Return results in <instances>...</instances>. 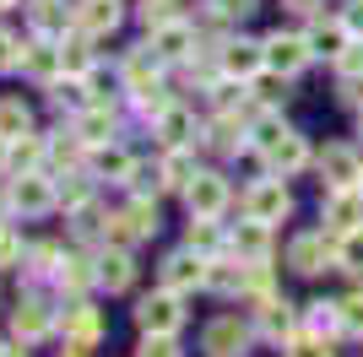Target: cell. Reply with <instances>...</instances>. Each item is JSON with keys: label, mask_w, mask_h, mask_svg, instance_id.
<instances>
[{"label": "cell", "mask_w": 363, "mask_h": 357, "mask_svg": "<svg viewBox=\"0 0 363 357\" xmlns=\"http://www.w3.org/2000/svg\"><path fill=\"white\" fill-rule=\"evenodd\" d=\"M136 325H141V336H174V330L184 325L179 293H174V287H163V293L141 298V309H136Z\"/></svg>", "instance_id": "obj_1"}, {"label": "cell", "mask_w": 363, "mask_h": 357, "mask_svg": "<svg viewBox=\"0 0 363 357\" xmlns=\"http://www.w3.org/2000/svg\"><path fill=\"white\" fill-rule=\"evenodd\" d=\"M157 233V206L152 200H136V206H125L120 217H108V238L120 244V249H130L136 238H152Z\"/></svg>", "instance_id": "obj_2"}, {"label": "cell", "mask_w": 363, "mask_h": 357, "mask_svg": "<svg viewBox=\"0 0 363 357\" xmlns=\"http://www.w3.org/2000/svg\"><path fill=\"white\" fill-rule=\"evenodd\" d=\"M352 227H363V184L325 195V233L342 238V233H352Z\"/></svg>", "instance_id": "obj_3"}, {"label": "cell", "mask_w": 363, "mask_h": 357, "mask_svg": "<svg viewBox=\"0 0 363 357\" xmlns=\"http://www.w3.org/2000/svg\"><path fill=\"white\" fill-rule=\"evenodd\" d=\"M250 341H255V330L244 325V319H233V314H223V319L206 325V352L212 357H244Z\"/></svg>", "instance_id": "obj_4"}, {"label": "cell", "mask_w": 363, "mask_h": 357, "mask_svg": "<svg viewBox=\"0 0 363 357\" xmlns=\"http://www.w3.org/2000/svg\"><path fill=\"white\" fill-rule=\"evenodd\" d=\"M309 55H325V60H342L352 44V28H347V16H315L309 22Z\"/></svg>", "instance_id": "obj_5"}, {"label": "cell", "mask_w": 363, "mask_h": 357, "mask_svg": "<svg viewBox=\"0 0 363 357\" xmlns=\"http://www.w3.org/2000/svg\"><path fill=\"white\" fill-rule=\"evenodd\" d=\"M303 65H309V38H293V33H272L266 38V71L298 76Z\"/></svg>", "instance_id": "obj_6"}, {"label": "cell", "mask_w": 363, "mask_h": 357, "mask_svg": "<svg viewBox=\"0 0 363 357\" xmlns=\"http://www.w3.org/2000/svg\"><path fill=\"white\" fill-rule=\"evenodd\" d=\"M288 260H293V271H303V276H320L325 271V260H336V238H325V233H298L288 244Z\"/></svg>", "instance_id": "obj_7"}, {"label": "cell", "mask_w": 363, "mask_h": 357, "mask_svg": "<svg viewBox=\"0 0 363 357\" xmlns=\"http://www.w3.org/2000/svg\"><path fill=\"white\" fill-rule=\"evenodd\" d=\"M163 287H174V293H196V287H206V254L196 249H179L163 260Z\"/></svg>", "instance_id": "obj_8"}, {"label": "cell", "mask_w": 363, "mask_h": 357, "mask_svg": "<svg viewBox=\"0 0 363 357\" xmlns=\"http://www.w3.org/2000/svg\"><path fill=\"white\" fill-rule=\"evenodd\" d=\"M6 200H11V206L22 211V217H44V211L55 206L60 195L49 190V178H38V174H22V178L11 184V195H6Z\"/></svg>", "instance_id": "obj_9"}, {"label": "cell", "mask_w": 363, "mask_h": 357, "mask_svg": "<svg viewBox=\"0 0 363 357\" xmlns=\"http://www.w3.org/2000/svg\"><path fill=\"white\" fill-rule=\"evenodd\" d=\"M320 174L331 178V190H352V184H363V163L352 147H325L320 152Z\"/></svg>", "instance_id": "obj_10"}, {"label": "cell", "mask_w": 363, "mask_h": 357, "mask_svg": "<svg viewBox=\"0 0 363 357\" xmlns=\"http://www.w3.org/2000/svg\"><path fill=\"white\" fill-rule=\"evenodd\" d=\"M244 211H250V217H260V222H282V217H288V190H282V178L255 184V190L244 195Z\"/></svg>", "instance_id": "obj_11"}, {"label": "cell", "mask_w": 363, "mask_h": 357, "mask_svg": "<svg viewBox=\"0 0 363 357\" xmlns=\"http://www.w3.org/2000/svg\"><path fill=\"white\" fill-rule=\"evenodd\" d=\"M184 200H190V217H217L228 206V184L217 174H196L190 190H184Z\"/></svg>", "instance_id": "obj_12"}, {"label": "cell", "mask_w": 363, "mask_h": 357, "mask_svg": "<svg viewBox=\"0 0 363 357\" xmlns=\"http://www.w3.org/2000/svg\"><path fill=\"white\" fill-rule=\"evenodd\" d=\"M190 49H196V28H190V22L174 16V22H163V28H152V55L157 60H184Z\"/></svg>", "instance_id": "obj_13"}, {"label": "cell", "mask_w": 363, "mask_h": 357, "mask_svg": "<svg viewBox=\"0 0 363 357\" xmlns=\"http://www.w3.org/2000/svg\"><path fill=\"white\" fill-rule=\"evenodd\" d=\"M223 71L233 81H250V76L266 71V44H223Z\"/></svg>", "instance_id": "obj_14"}, {"label": "cell", "mask_w": 363, "mask_h": 357, "mask_svg": "<svg viewBox=\"0 0 363 357\" xmlns=\"http://www.w3.org/2000/svg\"><path fill=\"white\" fill-rule=\"evenodd\" d=\"M120 0H76V28L82 33H114Z\"/></svg>", "instance_id": "obj_15"}, {"label": "cell", "mask_w": 363, "mask_h": 357, "mask_svg": "<svg viewBox=\"0 0 363 357\" xmlns=\"http://www.w3.org/2000/svg\"><path fill=\"white\" fill-rule=\"evenodd\" d=\"M49 325H55L49 303H38V298H22V309H16V341H22V346L38 341V336H49Z\"/></svg>", "instance_id": "obj_16"}, {"label": "cell", "mask_w": 363, "mask_h": 357, "mask_svg": "<svg viewBox=\"0 0 363 357\" xmlns=\"http://www.w3.org/2000/svg\"><path fill=\"white\" fill-rule=\"evenodd\" d=\"M266 163L277 168V174H298L303 163H309V147H303V135H293V130H282L277 135V147L266 152Z\"/></svg>", "instance_id": "obj_17"}, {"label": "cell", "mask_w": 363, "mask_h": 357, "mask_svg": "<svg viewBox=\"0 0 363 357\" xmlns=\"http://www.w3.org/2000/svg\"><path fill=\"white\" fill-rule=\"evenodd\" d=\"M76 135H82L87 147H108V135H114V108H108V103H92L87 114L76 119Z\"/></svg>", "instance_id": "obj_18"}, {"label": "cell", "mask_w": 363, "mask_h": 357, "mask_svg": "<svg viewBox=\"0 0 363 357\" xmlns=\"http://www.w3.org/2000/svg\"><path fill=\"white\" fill-rule=\"evenodd\" d=\"M65 336H71V341H98V336H104V314L98 309H87V303H71V309H65Z\"/></svg>", "instance_id": "obj_19"}, {"label": "cell", "mask_w": 363, "mask_h": 357, "mask_svg": "<svg viewBox=\"0 0 363 357\" xmlns=\"http://www.w3.org/2000/svg\"><path fill=\"white\" fill-rule=\"evenodd\" d=\"M233 249H239V260H266V249H272V233H266V222H260V217L239 222V233H233Z\"/></svg>", "instance_id": "obj_20"}, {"label": "cell", "mask_w": 363, "mask_h": 357, "mask_svg": "<svg viewBox=\"0 0 363 357\" xmlns=\"http://www.w3.org/2000/svg\"><path fill=\"white\" fill-rule=\"evenodd\" d=\"M98 282H104L108 293H125V287L136 282V266H130V254H125V249L104 254V260H98Z\"/></svg>", "instance_id": "obj_21"}, {"label": "cell", "mask_w": 363, "mask_h": 357, "mask_svg": "<svg viewBox=\"0 0 363 357\" xmlns=\"http://www.w3.org/2000/svg\"><path fill=\"white\" fill-rule=\"evenodd\" d=\"M22 71H33L38 81H55V76L65 71V60H60V49H55V44H44V38H38V44H28V60H22Z\"/></svg>", "instance_id": "obj_22"}, {"label": "cell", "mask_w": 363, "mask_h": 357, "mask_svg": "<svg viewBox=\"0 0 363 357\" xmlns=\"http://www.w3.org/2000/svg\"><path fill=\"white\" fill-rule=\"evenodd\" d=\"M28 16H33V28L44 33H65V22H76V11H65V0H33L28 6Z\"/></svg>", "instance_id": "obj_23"}, {"label": "cell", "mask_w": 363, "mask_h": 357, "mask_svg": "<svg viewBox=\"0 0 363 357\" xmlns=\"http://www.w3.org/2000/svg\"><path fill=\"white\" fill-rule=\"evenodd\" d=\"M98 174H104L108 184H130V178H136V157L120 152V147H104L98 152Z\"/></svg>", "instance_id": "obj_24"}, {"label": "cell", "mask_w": 363, "mask_h": 357, "mask_svg": "<svg viewBox=\"0 0 363 357\" xmlns=\"http://www.w3.org/2000/svg\"><path fill=\"white\" fill-rule=\"evenodd\" d=\"M260 330H266L272 341H293V336H298V325H293V314H288V303H282V298L260 309Z\"/></svg>", "instance_id": "obj_25"}, {"label": "cell", "mask_w": 363, "mask_h": 357, "mask_svg": "<svg viewBox=\"0 0 363 357\" xmlns=\"http://www.w3.org/2000/svg\"><path fill=\"white\" fill-rule=\"evenodd\" d=\"M157 135H163L168 147H184V141H196V119L184 114V108H168V114H157Z\"/></svg>", "instance_id": "obj_26"}, {"label": "cell", "mask_w": 363, "mask_h": 357, "mask_svg": "<svg viewBox=\"0 0 363 357\" xmlns=\"http://www.w3.org/2000/svg\"><path fill=\"white\" fill-rule=\"evenodd\" d=\"M125 87L130 92H147V87H157V55H130L125 60Z\"/></svg>", "instance_id": "obj_27"}, {"label": "cell", "mask_w": 363, "mask_h": 357, "mask_svg": "<svg viewBox=\"0 0 363 357\" xmlns=\"http://www.w3.org/2000/svg\"><path fill=\"white\" fill-rule=\"evenodd\" d=\"M28 130H33L28 103H16V98H0V135H6V141H16V135H28Z\"/></svg>", "instance_id": "obj_28"}, {"label": "cell", "mask_w": 363, "mask_h": 357, "mask_svg": "<svg viewBox=\"0 0 363 357\" xmlns=\"http://www.w3.org/2000/svg\"><path fill=\"white\" fill-rule=\"evenodd\" d=\"M87 38H92V33H82V28H76L71 38L60 44V60H65V71H71V76H87V65H92V49H87Z\"/></svg>", "instance_id": "obj_29"}, {"label": "cell", "mask_w": 363, "mask_h": 357, "mask_svg": "<svg viewBox=\"0 0 363 357\" xmlns=\"http://www.w3.org/2000/svg\"><path fill=\"white\" fill-rule=\"evenodd\" d=\"M336 266L347 271V276H363V227L336 238Z\"/></svg>", "instance_id": "obj_30"}, {"label": "cell", "mask_w": 363, "mask_h": 357, "mask_svg": "<svg viewBox=\"0 0 363 357\" xmlns=\"http://www.w3.org/2000/svg\"><path fill=\"white\" fill-rule=\"evenodd\" d=\"M206 287H212V293H239V287H244V266L206 260Z\"/></svg>", "instance_id": "obj_31"}, {"label": "cell", "mask_w": 363, "mask_h": 357, "mask_svg": "<svg viewBox=\"0 0 363 357\" xmlns=\"http://www.w3.org/2000/svg\"><path fill=\"white\" fill-rule=\"evenodd\" d=\"M190 178H196V163L174 147V152H168V163H163V184H168V190H190Z\"/></svg>", "instance_id": "obj_32"}, {"label": "cell", "mask_w": 363, "mask_h": 357, "mask_svg": "<svg viewBox=\"0 0 363 357\" xmlns=\"http://www.w3.org/2000/svg\"><path fill=\"white\" fill-rule=\"evenodd\" d=\"M309 336H342V314H336V303H315L309 309Z\"/></svg>", "instance_id": "obj_33"}, {"label": "cell", "mask_w": 363, "mask_h": 357, "mask_svg": "<svg viewBox=\"0 0 363 357\" xmlns=\"http://www.w3.org/2000/svg\"><path fill=\"white\" fill-rule=\"evenodd\" d=\"M92 282H98L92 260H65V266H60V287H71V293H87Z\"/></svg>", "instance_id": "obj_34"}, {"label": "cell", "mask_w": 363, "mask_h": 357, "mask_svg": "<svg viewBox=\"0 0 363 357\" xmlns=\"http://www.w3.org/2000/svg\"><path fill=\"white\" fill-rule=\"evenodd\" d=\"M336 314H342V336H363V293H347Z\"/></svg>", "instance_id": "obj_35"}, {"label": "cell", "mask_w": 363, "mask_h": 357, "mask_svg": "<svg viewBox=\"0 0 363 357\" xmlns=\"http://www.w3.org/2000/svg\"><path fill=\"white\" fill-rule=\"evenodd\" d=\"M38 157H44V141H38V135H16V141H11V168H22V174H28Z\"/></svg>", "instance_id": "obj_36"}, {"label": "cell", "mask_w": 363, "mask_h": 357, "mask_svg": "<svg viewBox=\"0 0 363 357\" xmlns=\"http://www.w3.org/2000/svg\"><path fill=\"white\" fill-rule=\"evenodd\" d=\"M190 249H196V254H212V249H217V227H212V217H196V222H190Z\"/></svg>", "instance_id": "obj_37"}, {"label": "cell", "mask_w": 363, "mask_h": 357, "mask_svg": "<svg viewBox=\"0 0 363 357\" xmlns=\"http://www.w3.org/2000/svg\"><path fill=\"white\" fill-rule=\"evenodd\" d=\"M288 357H331V341H325V336H309V330H303V336H293Z\"/></svg>", "instance_id": "obj_38"}, {"label": "cell", "mask_w": 363, "mask_h": 357, "mask_svg": "<svg viewBox=\"0 0 363 357\" xmlns=\"http://www.w3.org/2000/svg\"><path fill=\"white\" fill-rule=\"evenodd\" d=\"M22 60H28V49L16 44L11 33H0V76H6V71H16V65H22Z\"/></svg>", "instance_id": "obj_39"}, {"label": "cell", "mask_w": 363, "mask_h": 357, "mask_svg": "<svg viewBox=\"0 0 363 357\" xmlns=\"http://www.w3.org/2000/svg\"><path fill=\"white\" fill-rule=\"evenodd\" d=\"M141 22H147V33L174 22V0H147V6H141Z\"/></svg>", "instance_id": "obj_40"}, {"label": "cell", "mask_w": 363, "mask_h": 357, "mask_svg": "<svg viewBox=\"0 0 363 357\" xmlns=\"http://www.w3.org/2000/svg\"><path fill=\"white\" fill-rule=\"evenodd\" d=\"M282 81H288V76H277V71L255 76V98H260V103H277V98H282Z\"/></svg>", "instance_id": "obj_41"}, {"label": "cell", "mask_w": 363, "mask_h": 357, "mask_svg": "<svg viewBox=\"0 0 363 357\" xmlns=\"http://www.w3.org/2000/svg\"><path fill=\"white\" fill-rule=\"evenodd\" d=\"M82 147H87L82 135H76V141H55V147H49V157H55L60 168H71V163H82Z\"/></svg>", "instance_id": "obj_42"}, {"label": "cell", "mask_w": 363, "mask_h": 357, "mask_svg": "<svg viewBox=\"0 0 363 357\" xmlns=\"http://www.w3.org/2000/svg\"><path fill=\"white\" fill-rule=\"evenodd\" d=\"M55 260H60V244H38V249H33V276H49V271H55Z\"/></svg>", "instance_id": "obj_43"}, {"label": "cell", "mask_w": 363, "mask_h": 357, "mask_svg": "<svg viewBox=\"0 0 363 357\" xmlns=\"http://www.w3.org/2000/svg\"><path fill=\"white\" fill-rule=\"evenodd\" d=\"M141 357H179V346H174V336H147Z\"/></svg>", "instance_id": "obj_44"}, {"label": "cell", "mask_w": 363, "mask_h": 357, "mask_svg": "<svg viewBox=\"0 0 363 357\" xmlns=\"http://www.w3.org/2000/svg\"><path fill=\"white\" fill-rule=\"evenodd\" d=\"M342 76H363V38L347 44V55H342Z\"/></svg>", "instance_id": "obj_45"}, {"label": "cell", "mask_w": 363, "mask_h": 357, "mask_svg": "<svg viewBox=\"0 0 363 357\" xmlns=\"http://www.w3.org/2000/svg\"><path fill=\"white\" fill-rule=\"evenodd\" d=\"M277 135H282V125H277V119H260V130H255V147H260V152H272V147H277Z\"/></svg>", "instance_id": "obj_46"}, {"label": "cell", "mask_w": 363, "mask_h": 357, "mask_svg": "<svg viewBox=\"0 0 363 357\" xmlns=\"http://www.w3.org/2000/svg\"><path fill=\"white\" fill-rule=\"evenodd\" d=\"M60 200H65L71 211H82V206H87V184H82V178H76V184H65V195H60Z\"/></svg>", "instance_id": "obj_47"}, {"label": "cell", "mask_w": 363, "mask_h": 357, "mask_svg": "<svg viewBox=\"0 0 363 357\" xmlns=\"http://www.w3.org/2000/svg\"><path fill=\"white\" fill-rule=\"evenodd\" d=\"M16 254H22V244H16V233H6V227H0V266H11Z\"/></svg>", "instance_id": "obj_48"}, {"label": "cell", "mask_w": 363, "mask_h": 357, "mask_svg": "<svg viewBox=\"0 0 363 357\" xmlns=\"http://www.w3.org/2000/svg\"><path fill=\"white\" fill-rule=\"evenodd\" d=\"M217 11H228V16H250L255 11V0H212Z\"/></svg>", "instance_id": "obj_49"}, {"label": "cell", "mask_w": 363, "mask_h": 357, "mask_svg": "<svg viewBox=\"0 0 363 357\" xmlns=\"http://www.w3.org/2000/svg\"><path fill=\"white\" fill-rule=\"evenodd\" d=\"M282 6H288V11H298V16H315V11H320V0H282Z\"/></svg>", "instance_id": "obj_50"}, {"label": "cell", "mask_w": 363, "mask_h": 357, "mask_svg": "<svg viewBox=\"0 0 363 357\" xmlns=\"http://www.w3.org/2000/svg\"><path fill=\"white\" fill-rule=\"evenodd\" d=\"M347 28L363 33V0H352V11H347Z\"/></svg>", "instance_id": "obj_51"}, {"label": "cell", "mask_w": 363, "mask_h": 357, "mask_svg": "<svg viewBox=\"0 0 363 357\" xmlns=\"http://www.w3.org/2000/svg\"><path fill=\"white\" fill-rule=\"evenodd\" d=\"M60 357H92V352H87V341H76V346H65Z\"/></svg>", "instance_id": "obj_52"}, {"label": "cell", "mask_w": 363, "mask_h": 357, "mask_svg": "<svg viewBox=\"0 0 363 357\" xmlns=\"http://www.w3.org/2000/svg\"><path fill=\"white\" fill-rule=\"evenodd\" d=\"M0 163H11V141L6 135H0Z\"/></svg>", "instance_id": "obj_53"}, {"label": "cell", "mask_w": 363, "mask_h": 357, "mask_svg": "<svg viewBox=\"0 0 363 357\" xmlns=\"http://www.w3.org/2000/svg\"><path fill=\"white\" fill-rule=\"evenodd\" d=\"M0 357H28V352H22V346H0Z\"/></svg>", "instance_id": "obj_54"}, {"label": "cell", "mask_w": 363, "mask_h": 357, "mask_svg": "<svg viewBox=\"0 0 363 357\" xmlns=\"http://www.w3.org/2000/svg\"><path fill=\"white\" fill-rule=\"evenodd\" d=\"M6 6H16V0H0V11H6Z\"/></svg>", "instance_id": "obj_55"}, {"label": "cell", "mask_w": 363, "mask_h": 357, "mask_svg": "<svg viewBox=\"0 0 363 357\" xmlns=\"http://www.w3.org/2000/svg\"><path fill=\"white\" fill-rule=\"evenodd\" d=\"M358 125H363V114H358Z\"/></svg>", "instance_id": "obj_56"}]
</instances>
